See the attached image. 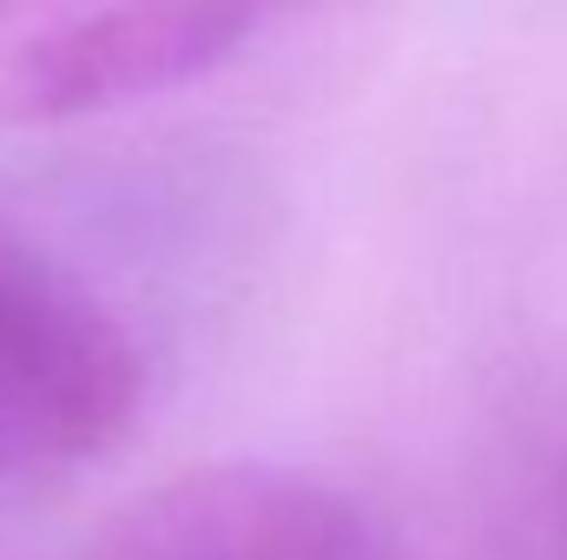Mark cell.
Returning a JSON list of instances; mask_svg holds the SVG:
<instances>
[{
    "label": "cell",
    "instance_id": "1",
    "mask_svg": "<svg viewBox=\"0 0 567 560\" xmlns=\"http://www.w3.org/2000/svg\"><path fill=\"white\" fill-rule=\"evenodd\" d=\"M145 350L73 258L0 211V495L100 468L145 409Z\"/></svg>",
    "mask_w": 567,
    "mask_h": 560
},
{
    "label": "cell",
    "instance_id": "2",
    "mask_svg": "<svg viewBox=\"0 0 567 560\" xmlns=\"http://www.w3.org/2000/svg\"><path fill=\"white\" fill-rule=\"evenodd\" d=\"M303 0H0V126H73L225 66Z\"/></svg>",
    "mask_w": 567,
    "mask_h": 560
},
{
    "label": "cell",
    "instance_id": "3",
    "mask_svg": "<svg viewBox=\"0 0 567 560\" xmlns=\"http://www.w3.org/2000/svg\"><path fill=\"white\" fill-rule=\"evenodd\" d=\"M80 560H390V548L323 475L205 462L133 495Z\"/></svg>",
    "mask_w": 567,
    "mask_h": 560
},
{
    "label": "cell",
    "instance_id": "4",
    "mask_svg": "<svg viewBox=\"0 0 567 560\" xmlns=\"http://www.w3.org/2000/svg\"><path fill=\"white\" fill-rule=\"evenodd\" d=\"M561 548H567V468H561Z\"/></svg>",
    "mask_w": 567,
    "mask_h": 560
}]
</instances>
